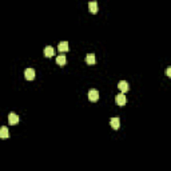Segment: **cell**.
I'll use <instances>...</instances> for the list:
<instances>
[{"label":"cell","mask_w":171,"mask_h":171,"mask_svg":"<svg viewBox=\"0 0 171 171\" xmlns=\"http://www.w3.org/2000/svg\"><path fill=\"white\" fill-rule=\"evenodd\" d=\"M88 10L91 13H98V10H99V7H98V3L96 1H90L88 3Z\"/></svg>","instance_id":"ba28073f"},{"label":"cell","mask_w":171,"mask_h":171,"mask_svg":"<svg viewBox=\"0 0 171 171\" xmlns=\"http://www.w3.org/2000/svg\"><path fill=\"white\" fill-rule=\"evenodd\" d=\"M110 124H111V127L114 128V130H118V128L120 127V119H119L118 116H114V118H111V120H110Z\"/></svg>","instance_id":"8992f818"},{"label":"cell","mask_w":171,"mask_h":171,"mask_svg":"<svg viewBox=\"0 0 171 171\" xmlns=\"http://www.w3.org/2000/svg\"><path fill=\"white\" fill-rule=\"evenodd\" d=\"M35 70L33 68H27L26 71H24V76H26L27 80H33L35 79Z\"/></svg>","instance_id":"3957f363"},{"label":"cell","mask_w":171,"mask_h":171,"mask_svg":"<svg viewBox=\"0 0 171 171\" xmlns=\"http://www.w3.org/2000/svg\"><path fill=\"white\" fill-rule=\"evenodd\" d=\"M8 122H10V124H17L19 123V116L15 112H10L8 114Z\"/></svg>","instance_id":"277c9868"},{"label":"cell","mask_w":171,"mask_h":171,"mask_svg":"<svg viewBox=\"0 0 171 171\" xmlns=\"http://www.w3.org/2000/svg\"><path fill=\"white\" fill-rule=\"evenodd\" d=\"M66 63H67V59H66V56L64 55L56 56V64H59V66H64Z\"/></svg>","instance_id":"7c38bea8"},{"label":"cell","mask_w":171,"mask_h":171,"mask_svg":"<svg viewBox=\"0 0 171 171\" xmlns=\"http://www.w3.org/2000/svg\"><path fill=\"white\" fill-rule=\"evenodd\" d=\"M68 43L67 42H60L59 43V46H58V49H59L60 52H67L68 51Z\"/></svg>","instance_id":"8fae6325"},{"label":"cell","mask_w":171,"mask_h":171,"mask_svg":"<svg viewBox=\"0 0 171 171\" xmlns=\"http://www.w3.org/2000/svg\"><path fill=\"white\" fill-rule=\"evenodd\" d=\"M166 75H167V76H171V68H170V67L166 70Z\"/></svg>","instance_id":"4fadbf2b"},{"label":"cell","mask_w":171,"mask_h":171,"mask_svg":"<svg viewBox=\"0 0 171 171\" xmlns=\"http://www.w3.org/2000/svg\"><path fill=\"white\" fill-rule=\"evenodd\" d=\"M126 102H127V99H126V96H124V94H123V92L115 96V103L118 106H124Z\"/></svg>","instance_id":"7a4b0ae2"},{"label":"cell","mask_w":171,"mask_h":171,"mask_svg":"<svg viewBox=\"0 0 171 171\" xmlns=\"http://www.w3.org/2000/svg\"><path fill=\"white\" fill-rule=\"evenodd\" d=\"M8 136H10V131H8V128L6 126H3L0 128V139H7Z\"/></svg>","instance_id":"30bf717a"},{"label":"cell","mask_w":171,"mask_h":171,"mask_svg":"<svg viewBox=\"0 0 171 171\" xmlns=\"http://www.w3.org/2000/svg\"><path fill=\"white\" fill-rule=\"evenodd\" d=\"M86 63L88 64V66H94L96 63V58L94 54H88V55L86 56Z\"/></svg>","instance_id":"52a82bcc"},{"label":"cell","mask_w":171,"mask_h":171,"mask_svg":"<svg viewBox=\"0 0 171 171\" xmlns=\"http://www.w3.org/2000/svg\"><path fill=\"white\" fill-rule=\"evenodd\" d=\"M54 54H55V48L51 46H47L46 48H44V56L46 58H51V56H54Z\"/></svg>","instance_id":"9c48e42d"},{"label":"cell","mask_w":171,"mask_h":171,"mask_svg":"<svg viewBox=\"0 0 171 171\" xmlns=\"http://www.w3.org/2000/svg\"><path fill=\"white\" fill-rule=\"evenodd\" d=\"M88 99L91 100V102L99 100V91L98 90H90L88 91Z\"/></svg>","instance_id":"6da1fadb"},{"label":"cell","mask_w":171,"mask_h":171,"mask_svg":"<svg viewBox=\"0 0 171 171\" xmlns=\"http://www.w3.org/2000/svg\"><path fill=\"white\" fill-rule=\"evenodd\" d=\"M118 88L124 94V92H127L128 90H130V86H128V83L126 82V80H120V82L118 83Z\"/></svg>","instance_id":"5b68a950"}]
</instances>
